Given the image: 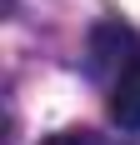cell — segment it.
<instances>
[{"instance_id": "2", "label": "cell", "mask_w": 140, "mask_h": 145, "mask_svg": "<svg viewBox=\"0 0 140 145\" xmlns=\"http://www.w3.org/2000/svg\"><path fill=\"white\" fill-rule=\"evenodd\" d=\"M40 145H100V135L95 130H60V135H50Z\"/></svg>"}, {"instance_id": "1", "label": "cell", "mask_w": 140, "mask_h": 145, "mask_svg": "<svg viewBox=\"0 0 140 145\" xmlns=\"http://www.w3.org/2000/svg\"><path fill=\"white\" fill-rule=\"evenodd\" d=\"M110 115L125 130H140V50L125 55V65H120V75L110 85Z\"/></svg>"}]
</instances>
